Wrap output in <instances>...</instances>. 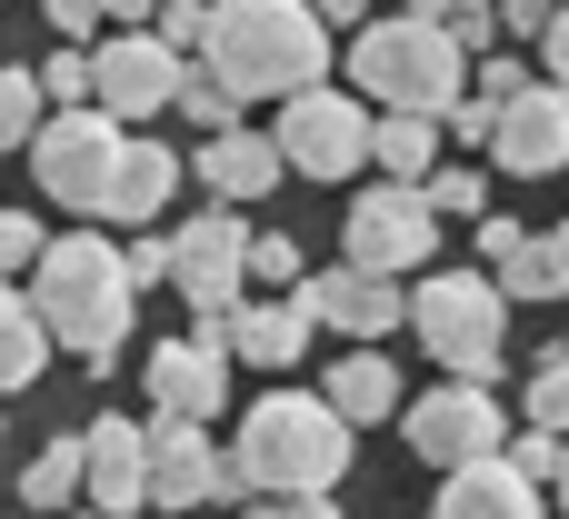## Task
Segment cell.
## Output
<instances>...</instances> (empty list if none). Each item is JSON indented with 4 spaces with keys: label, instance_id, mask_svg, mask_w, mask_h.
Wrapping results in <instances>:
<instances>
[{
    "label": "cell",
    "instance_id": "obj_1",
    "mask_svg": "<svg viewBox=\"0 0 569 519\" xmlns=\"http://www.w3.org/2000/svg\"><path fill=\"white\" fill-rule=\"evenodd\" d=\"M20 300L40 310L50 350H80L90 370L120 360V350H130V320H140V290H130V270H120V240H100V230H60V240H40Z\"/></svg>",
    "mask_w": 569,
    "mask_h": 519
},
{
    "label": "cell",
    "instance_id": "obj_2",
    "mask_svg": "<svg viewBox=\"0 0 569 519\" xmlns=\"http://www.w3.org/2000/svg\"><path fill=\"white\" fill-rule=\"evenodd\" d=\"M200 70L230 100H290L330 70V30L310 0H210L200 10Z\"/></svg>",
    "mask_w": 569,
    "mask_h": 519
},
{
    "label": "cell",
    "instance_id": "obj_3",
    "mask_svg": "<svg viewBox=\"0 0 569 519\" xmlns=\"http://www.w3.org/2000/svg\"><path fill=\"white\" fill-rule=\"evenodd\" d=\"M350 470V420L310 390H270L240 440L220 450V500H280V490H340Z\"/></svg>",
    "mask_w": 569,
    "mask_h": 519
},
{
    "label": "cell",
    "instance_id": "obj_4",
    "mask_svg": "<svg viewBox=\"0 0 569 519\" xmlns=\"http://www.w3.org/2000/svg\"><path fill=\"white\" fill-rule=\"evenodd\" d=\"M350 90L380 100V110L440 120V110L470 90V60H460V40H450L440 20L400 10V20H360V40H350Z\"/></svg>",
    "mask_w": 569,
    "mask_h": 519
},
{
    "label": "cell",
    "instance_id": "obj_5",
    "mask_svg": "<svg viewBox=\"0 0 569 519\" xmlns=\"http://www.w3.org/2000/svg\"><path fill=\"white\" fill-rule=\"evenodd\" d=\"M400 320L450 380H490L510 350V300L490 290V270H420V290H400Z\"/></svg>",
    "mask_w": 569,
    "mask_h": 519
},
{
    "label": "cell",
    "instance_id": "obj_6",
    "mask_svg": "<svg viewBox=\"0 0 569 519\" xmlns=\"http://www.w3.org/2000/svg\"><path fill=\"white\" fill-rule=\"evenodd\" d=\"M120 120L110 110H40V130H30V170H40V190L60 200V210H90L100 220V200H110V170H120Z\"/></svg>",
    "mask_w": 569,
    "mask_h": 519
},
{
    "label": "cell",
    "instance_id": "obj_7",
    "mask_svg": "<svg viewBox=\"0 0 569 519\" xmlns=\"http://www.w3.org/2000/svg\"><path fill=\"white\" fill-rule=\"evenodd\" d=\"M270 150H280V170H300V180H350V170L370 160V110H360V90H330V80L290 90Z\"/></svg>",
    "mask_w": 569,
    "mask_h": 519
},
{
    "label": "cell",
    "instance_id": "obj_8",
    "mask_svg": "<svg viewBox=\"0 0 569 519\" xmlns=\"http://www.w3.org/2000/svg\"><path fill=\"white\" fill-rule=\"evenodd\" d=\"M340 250H350V270H380V280H400V270H430V250H440V220H430L420 180H380V190H360V200H350V230H340Z\"/></svg>",
    "mask_w": 569,
    "mask_h": 519
},
{
    "label": "cell",
    "instance_id": "obj_9",
    "mask_svg": "<svg viewBox=\"0 0 569 519\" xmlns=\"http://www.w3.org/2000/svg\"><path fill=\"white\" fill-rule=\"evenodd\" d=\"M390 420H400L410 460H430V470H460V460H490V450H500V400H490L480 380H440V390H420V400L390 410Z\"/></svg>",
    "mask_w": 569,
    "mask_h": 519
},
{
    "label": "cell",
    "instance_id": "obj_10",
    "mask_svg": "<svg viewBox=\"0 0 569 519\" xmlns=\"http://www.w3.org/2000/svg\"><path fill=\"white\" fill-rule=\"evenodd\" d=\"M240 250H250V230H240V210L220 200V210H190L180 230H170V290L190 300V320H220L250 280H240Z\"/></svg>",
    "mask_w": 569,
    "mask_h": 519
},
{
    "label": "cell",
    "instance_id": "obj_11",
    "mask_svg": "<svg viewBox=\"0 0 569 519\" xmlns=\"http://www.w3.org/2000/svg\"><path fill=\"white\" fill-rule=\"evenodd\" d=\"M480 150H500L510 180H550V170H569V90L560 80H520V90L490 110V140H480Z\"/></svg>",
    "mask_w": 569,
    "mask_h": 519
},
{
    "label": "cell",
    "instance_id": "obj_12",
    "mask_svg": "<svg viewBox=\"0 0 569 519\" xmlns=\"http://www.w3.org/2000/svg\"><path fill=\"white\" fill-rule=\"evenodd\" d=\"M170 80H180V50H160L150 30H110L90 50V110H110L120 130L150 120V110H170Z\"/></svg>",
    "mask_w": 569,
    "mask_h": 519
},
{
    "label": "cell",
    "instance_id": "obj_13",
    "mask_svg": "<svg viewBox=\"0 0 569 519\" xmlns=\"http://www.w3.org/2000/svg\"><path fill=\"white\" fill-rule=\"evenodd\" d=\"M150 410L160 420H210L230 400V350H220V320H190V340H160L150 370H140Z\"/></svg>",
    "mask_w": 569,
    "mask_h": 519
},
{
    "label": "cell",
    "instance_id": "obj_14",
    "mask_svg": "<svg viewBox=\"0 0 569 519\" xmlns=\"http://www.w3.org/2000/svg\"><path fill=\"white\" fill-rule=\"evenodd\" d=\"M290 310L310 320V330H350V340H390L400 330V280H380V270H300L290 280Z\"/></svg>",
    "mask_w": 569,
    "mask_h": 519
},
{
    "label": "cell",
    "instance_id": "obj_15",
    "mask_svg": "<svg viewBox=\"0 0 569 519\" xmlns=\"http://www.w3.org/2000/svg\"><path fill=\"white\" fill-rule=\"evenodd\" d=\"M140 500L160 510H210L220 500V450L200 420H150L140 430Z\"/></svg>",
    "mask_w": 569,
    "mask_h": 519
},
{
    "label": "cell",
    "instance_id": "obj_16",
    "mask_svg": "<svg viewBox=\"0 0 569 519\" xmlns=\"http://www.w3.org/2000/svg\"><path fill=\"white\" fill-rule=\"evenodd\" d=\"M220 350L250 360V370H290V360L310 350V320L290 310V290H280V300H250V290H240V300L220 310Z\"/></svg>",
    "mask_w": 569,
    "mask_h": 519
},
{
    "label": "cell",
    "instance_id": "obj_17",
    "mask_svg": "<svg viewBox=\"0 0 569 519\" xmlns=\"http://www.w3.org/2000/svg\"><path fill=\"white\" fill-rule=\"evenodd\" d=\"M170 190H180V150H170V140H120V170H110V200H100V220H120V230H150V220L170 210Z\"/></svg>",
    "mask_w": 569,
    "mask_h": 519
},
{
    "label": "cell",
    "instance_id": "obj_18",
    "mask_svg": "<svg viewBox=\"0 0 569 519\" xmlns=\"http://www.w3.org/2000/svg\"><path fill=\"white\" fill-rule=\"evenodd\" d=\"M190 160H200L210 200H230V210H240V200H270V190L290 180V170H280V150H270L260 130H210V140H200Z\"/></svg>",
    "mask_w": 569,
    "mask_h": 519
},
{
    "label": "cell",
    "instance_id": "obj_19",
    "mask_svg": "<svg viewBox=\"0 0 569 519\" xmlns=\"http://www.w3.org/2000/svg\"><path fill=\"white\" fill-rule=\"evenodd\" d=\"M80 500L90 510H140V420H100L80 430Z\"/></svg>",
    "mask_w": 569,
    "mask_h": 519
},
{
    "label": "cell",
    "instance_id": "obj_20",
    "mask_svg": "<svg viewBox=\"0 0 569 519\" xmlns=\"http://www.w3.org/2000/svg\"><path fill=\"white\" fill-rule=\"evenodd\" d=\"M430 519H540V490L520 470H500V450H490V460H460L440 480V510Z\"/></svg>",
    "mask_w": 569,
    "mask_h": 519
},
{
    "label": "cell",
    "instance_id": "obj_21",
    "mask_svg": "<svg viewBox=\"0 0 569 519\" xmlns=\"http://www.w3.org/2000/svg\"><path fill=\"white\" fill-rule=\"evenodd\" d=\"M320 390H330V410H340L350 430H370V420H390V410H400V370H390L370 340H360V350H350V360H340Z\"/></svg>",
    "mask_w": 569,
    "mask_h": 519
},
{
    "label": "cell",
    "instance_id": "obj_22",
    "mask_svg": "<svg viewBox=\"0 0 569 519\" xmlns=\"http://www.w3.org/2000/svg\"><path fill=\"white\" fill-rule=\"evenodd\" d=\"M370 160H380L390 180H430V170H440V120H420V110H380V120H370Z\"/></svg>",
    "mask_w": 569,
    "mask_h": 519
},
{
    "label": "cell",
    "instance_id": "obj_23",
    "mask_svg": "<svg viewBox=\"0 0 569 519\" xmlns=\"http://www.w3.org/2000/svg\"><path fill=\"white\" fill-rule=\"evenodd\" d=\"M40 360H50V330H40V310L20 300V280H0V390H30Z\"/></svg>",
    "mask_w": 569,
    "mask_h": 519
},
{
    "label": "cell",
    "instance_id": "obj_24",
    "mask_svg": "<svg viewBox=\"0 0 569 519\" xmlns=\"http://www.w3.org/2000/svg\"><path fill=\"white\" fill-rule=\"evenodd\" d=\"M80 500V440H40L20 470V510H70Z\"/></svg>",
    "mask_w": 569,
    "mask_h": 519
},
{
    "label": "cell",
    "instance_id": "obj_25",
    "mask_svg": "<svg viewBox=\"0 0 569 519\" xmlns=\"http://www.w3.org/2000/svg\"><path fill=\"white\" fill-rule=\"evenodd\" d=\"M170 110H180L190 130H230V120H240V100H230V90H220L200 60H180V80H170Z\"/></svg>",
    "mask_w": 569,
    "mask_h": 519
},
{
    "label": "cell",
    "instance_id": "obj_26",
    "mask_svg": "<svg viewBox=\"0 0 569 519\" xmlns=\"http://www.w3.org/2000/svg\"><path fill=\"white\" fill-rule=\"evenodd\" d=\"M420 200H430V220H480V210H490V180H480L470 160H450V170L420 180Z\"/></svg>",
    "mask_w": 569,
    "mask_h": 519
},
{
    "label": "cell",
    "instance_id": "obj_27",
    "mask_svg": "<svg viewBox=\"0 0 569 519\" xmlns=\"http://www.w3.org/2000/svg\"><path fill=\"white\" fill-rule=\"evenodd\" d=\"M520 410H530V430H550V440H569V350H550V360L530 370Z\"/></svg>",
    "mask_w": 569,
    "mask_h": 519
},
{
    "label": "cell",
    "instance_id": "obj_28",
    "mask_svg": "<svg viewBox=\"0 0 569 519\" xmlns=\"http://www.w3.org/2000/svg\"><path fill=\"white\" fill-rule=\"evenodd\" d=\"M40 110H50V100H40V80H30V70L10 60V70H0V150H30Z\"/></svg>",
    "mask_w": 569,
    "mask_h": 519
},
{
    "label": "cell",
    "instance_id": "obj_29",
    "mask_svg": "<svg viewBox=\"0 0 569 519\" xmlns=\"http://www.w3.org/2000/svg\"><path fill=\"white\" fill-rule=\"evenodd\" d=\"M240 280H260V290H290V280H300V240H290V230H250V250H240Z\"/></svg>",
    "mask_w": 569,
    "mask_h": 519
},
{
    "label": "cell",
    "instance_id": "obj_30",
    "mask_svg": "<svg viewBox=\"0 0 569 519\" xmlns=\"http://www.w3.org/2000/svg\"><path fill=\"white\" fill-rule=\"evenodd\" d=\"M30 80H40V100H60V110H80V100H90V50H50V60L30 70Z\"/></svg>",
    "mask_w": 569,
    "mask_h": 519
},
{
    "label": "cell",
    "instance_id": "obj_31",
    "mask_svg": "<svg viewBox=\"0 0 569 519\" xmlns=\"http://www.w3.org/2000/svg\"><path fill=\"white\" fill-rule=\"evenodd\" d=\"M500 470H520V480L540 490V480L560 470V440H550V430H520V440H500Z\"/></svg>",
    "mask_w": 569,
    "mask_h": 519
},
{
    "label": "cell",
    "instance_id": "obj_32",
    "mask_svg": "<svg viewBox=\"0 0 569 519\" xmlns=\"http://www.w3.org/2000/svg\"><path fill=\"white\" fill-rule=\"evenodd\" d=\"M200 10H210V0H160V10H150V40L190 60V50H200Z\"/></svg>",
    "mask_w": 569,
    "mask_h": 519
},
{
    "label": "cell",
    "instance_id": "obj_33",
    "mask_svg": "<svg viewBox=\"0 0 569 519\" xmlns=\"http://www.w3.org/2000/svg\"><path fill=\"white\" fill-rule=\"evenodd\" d=\"M40 240H50V230H40V220H30V210H0V280H20V270H30V250H40Z\"/></svg>",
    "mask_w": 569,
    "mask_h": 519
},
{
    "label": "cell",
    "instance_id": "obj_34",
    "mask_svg": "<svg viewBox=\"0 0 569 519\" xmlns=\"http://www.w3.org/2000/svg\"><path fill=\"white\" fill-rule=\"evenodd\" d=\"M120 270H130V290H150V280H170V230H140V240L120 250Z\"/></svg>",
    "mask_w": 569,
    "mask_h": 519
},
{
    "label": "cell",
    "instance_id": "obj_35",
    "mask_svg": "<svg viewBox=\"0 0 569 519\" xmlns=\"http://www.w3.org/2000/svg\"><path fill=\"white\" fill-rule=\"evenodd\" d=\"M470 80H480V100H510V90H520V80H540V70H520L510 50H480V70H470Z\"/></svg>",
    "mask_w": 569,
    "mask_h": 519
},
{
    "label": "cell",
    "instance_id": "obj_36",
    "mask_svg": "<svg viewBox=\"0 0 569 519\" xmlns=\"http://www.w3.org/2000/svg\"><path fill=\"white\" fill-rule=\"evenodd\" d=\"M250 519H340L330 490H280V500H250Z\"/></svg>",
    "mask_w": 569,
    "mask_h": 519
},
{
    "label": "cell",
    "instance_id": "obj_37",
    "mask_svg": "<svg viewBox=\"0 0 569 519\" xmlns=\"http://www.w3.org/2000/svg\"><path fill=\"white\" fill-rule=\"evenodd\" d=\"M550 10H560V0H490V20H500V30H520V40H540V30H550Z\"/></svg>",
    "mask_w": 569,
    "mask_h": 519
},
{
    "label": "cell",
    "instance_id": "obj_38",
    "mask_svg": "<svg viewBox=\"0 0 569 519\" xmlns=\"http://www.w3.org/2000/svg\"><path fill=\"white\" fill-rule=\"evenodd\" d=\"M540 80H560V90H569V0L550 10V30H540Z\"/></svg>",
    "mask_w": 569,
    "mask_h": 519
},
{
    "label": "cell",
    "instance_id": "obj_39",
    "mask_svg": "<svg viewBox=\"0 0 569 519\" xmlns=\"http://www.w3.org/2000/svg\"><path fill=\"white\" fill-rule=\"evenodd\" d=\"M40 10H50V30H70V40L100 30V0H40Z\"/></svg>",
    "mask_w": 569,
    "mask_h": 519
},
{
    "label": "cell",
    "instance_id": "obj_40",
    "mask_svg": "<svg viewBox=\"0 0 569 519\" xmlns=\"http://www.w3.org/2000/svg\"><path fill=\"white\" fill-rule=\"evenodd\" d=\"M550 300H569V220L550 230Z\"/></svg>",
    "mask_w": 569,
    "mask_h": 519
},
{
    "label": "cell",
    "instance_id": "obj_41",
    "mask_svg": "<svg viewBox=\"0 0 569 519\" xmlns=\"http://www.w3.org/2000/svg\"><path fill=\"white\" fill-rule=\"evenodd\" d=\"M370 20V0H320V30H360Z\"/></svg>",
    "mask_w": 569,
    "mask_h": 519
},
{
    "label": "cell",
    "instance_id": "obj_42",
    "mask_svg": "<svg viewBox=\"0 0 569 519\" xmlns=\"http://www.w3.org/2000/svg\"><path fill=\"white\" fill-rule=\"evenodd\" d=\"M150 10L160 0H100V20H120V30H150Z\"/></svg>",
    "mask_w": 569,
    "mask_h": 519
},
{
    "label": "cell",
    "instance_id": "obj_43",
    "mask_svg": "<svg viewBox=\"0 0 569 519\" xmlns=\"http://www.w3.org/2000/svg\"><path fill=\"white\" fill-rule=\"evenodd\" d=\"M550 480H560V510H569V440H560V470H550Z\"/></svg>",
    "mask_w": 569,
    "mask_h": 519
},
{
    "label": "cell",
    "instance_id": "obj_44",
    "mask_svg": "<svg viewBox=\"0 0 569 519\" xmlns=\"http://www.w3.org/2000/svg\"><path fill=\"white\" fill-rule=\"evenodd\" d=\"M410 10H420V20H440V10H460V0H410Z\"/></svg>",
    "mask_w": 569,
    "mask_h": 519
},
{
    "label": "cell",
    "instance_id": "obj_45",
    "mask_svg": "<svg viewBox=\"0 0 569 519\" xmlns=\"http://www.w3.org/2000/svg\"><path fill=\"white\" fill-rule=\"evenodd\" d=\"M80 519H120V510H80Z\"/></svg>",
    "mask_w": 569,
    "mask_h": 519
}]
</instances>
